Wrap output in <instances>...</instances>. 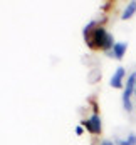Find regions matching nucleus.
<instances>
[{"label": "nucleus", "mask_w": 136, "mask_h": 145, "mask_svg": "<svg viewBox=\"0 0 136 145\" xmlns=\"http://www.w3.org/2000/svg\"><path fill=\"white\" fill-rule=\"evenodd\" d=\"M118 145H136V135L131 133L126 140H118Z\"/></svg>", "instance_id": "obj_7"}, {"label": "nucleus", "mask_w": 136, "mask_h": 145, "mask_svg": "<svg viewBox=\"0 0 136 145\" xmlns=\"http://www.w3.org/2000/svg\"><path fill=\"white\" fill-rule=\"evenodd\" d=\"M76 133L81 135V133H82V127H77V129H76Z\"/></svg>", "instance_id": "obj_8"}, {"label": "nucleus", "mask_w": 136, "mask_h": 145, "mask_svg": "<svg viewBox=\"0 0 136 145\" xmlns=\"http://www.w3.org/2000/svg\"><path fill=\"white\" fill-rule=\"evenodd\" d=\"M135 93H136V85H135Z\"/></svg>", "instance_id": "obj_10"}, {"label": "nucleus", "mask_w": 136, "mask_h": 145, "mask_svg": "<svg viewBox=\"0 0 136 145\" xmlns=\"http://www.w3.org/2000/svg\"><path fill=\"white\" fill-rule=\"evenodd\" d=\"M135 12H136V2H131V3L126 7V10L123 12L121 18H123V20H128V18H131V17L135 15Z\"/></svg>", "instance_id": "obj_6"}, {"label": "nucleus", "mask_w": 136, "mask_h": 145, "mask_svg": "<svg viewBox=\"0 0 136 145\" xmlns=\"http://www.w3.org/2000/svg\"><path fill=\"white\" fill-rule=\"evenodd\" d=\"M106 37H107V32L103 27H96L86 37V42H88V45H89L91 48H103L104 42H106Z\"/></svg>", "instance_id": "obj_1"}, {"label": "nucleus", "mask_w": 136, "mask_h": 145, "mask_svg": "<svg viewBox=\"0 0 136 145\" xmlns=\"http://www.w3.org/2000/svg\"><path fill=\"white\" fill-rule=\"evenodd\" d=\"M82 125H84L91 133H94V135L101 133V118H99L98 114H94L89 120H84V122H82Z\"/></svg>", "instance_id": "obj_3"}, {"label": "nucleus", "mask_w": 136, "mask_h": 145, "mask_svg": "<svg viewBox=\"0 0 136 145\" xmlns=\"http://www.w3.org/2000/svg\"><path fill=\"white\" fill-rule=\"evenodd\" d=\"M101 145H113V144H111L109 140H104V142H103V144H101Z\"/></svg>", "instance_id": "obj_9"}, {"label": "nucleus", "mask_w": 136, "mask_h": 145, "mask_svg": "<svg viewBox=\"0 0 136 145\" xmlns=\"http://www.w3.org/2000/svg\"><path fill=\"white\" fill-rule=\"evenodd\" d=\"M123 77H124V69H123V67H118V70L114 72V75H113L111 80H109L111 87H114V88L123 87Z\"/></svg>", "instance_id": "obj_4"}, {"label": "nucleus", "mask_w": 136, "mask_h": 145, "mask_svg": "<svg viewBox=\"0 0 136 145\" xmlns=\"http://www.w3.org/2000/svg\"><path fill=\"white\" fill-rule=\"evenodd\" d=\"M126 48H128V45L124 44V42H118V44H114V47H113V55L118 58V60H121V58L124 57V54H126Z\"/></svg>", "instance_id": "obj_5"}, {"label": "nucleus", "mask_w": 136, "mask_h": 145, "mask_svg": "<svg viewBox=\"0 0 136 145\" xmlns=\"http://www.w3.org/2000/svg\"><path fill=\"white\" fill-rule=\"evenodd\" d=\"M135 85H136V72L131 73L128 77V84H126V88H124V93H123V103H124V108L128 112H131V93L135 92Z\"/></svg>", "instance_id": "obj_2"}]
</instances>
